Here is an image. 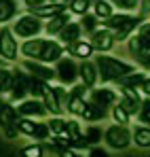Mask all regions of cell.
<instances>
[{
    "mask_svg": "<svg viewBox=\"0 0 150 157\" xmlns=\"http://www.w3.org/2000/svg\"><path fill=\"white\" fill-rule=\"evenodd\" d=\"M80 28H82L85 32L93 34V32L100 28V19H97L93 13H87V15H82V17H80Z\"/></svg>",
    "mask_w": 150,
    "mask_h": 157,
    "instance_id": "32",
    "label": "cell"
},
{
    "mask_svg": "<svg viewBox=\"0 0 150 157\" xmlns=\"http://www.w3.org/2000/svg\"><path fill=\"white\" fill-rule=\"evenodd\" d=\"M21 157H42V147L40 144H27L21 149Z\"/></svg>",
    "mask_w": 150,
    "mask_h": 157,
    "instance_id": "37",
    "label": "cell"
},
{
    "mask_svg": "<svg viewBox=\"0 0 150 157\" xmlns=\"http://www.w3.org/2000/svg\"><path fill=\"white\" fill-rule=\"evenodd\" d=\"M131 140L140 149H150V128L148 125H135L131 132Z\"/></svg>",
    "mask_w": 150,
    "mask_h": 157,
    "instance_id": "26",
    "label": "cell"
},
{
    "mask_svg": "<svg viewBox=\"0 0 150 157\" xmlns=\"http://www.w3.org/2000/svg\"><path fill=\"white\" fill-rule=\"evenodd\" d=\"M93 15L97 17V19H108V17H112L114 15V6L108 2V0H97V2H93Z\"/></svg>",
    "mask_w": 150,
    "mask_h": 157,
    "instance_id": "28",
    "label": "cell"
},
{
    "mask_svg": "<svg viewBox=\"0 0 150 157\" xmlns=\"http://www.w3.org/2000/svg\"><path fill=\"white\" fill-rule=\"evenodd\" d=\"M110 115H112V119H114V123H116V125H125V128H127V123H129V119H131V115L127 113L123 106H119V104L112 106Z\"/></svg>",
    "mask_w": 150,
    "mask_h": 157,
    "instance_id": "31",
    "label": "cell"
},
{
    "mask_svg": "<svg viewBox=\"0 0 150 157\" xmlns=\"http://www.w3.org/2000/svg\"><path fill=\"white\" fill-rule=\"evenodd\" d=\"M24 4L27 9H32V11H36V9H40L42 4H45V0H24Z\"/></svg>",
    "mask_w": 150,
    "mask_h": 157,
    "instance_id": "39",
    "label": "cell"
},
{
    "mask_svg": "<svg viewBox=\"0 0 150 157\" xmlns=\"http://www.w3.org/2000/svg\"><path fill=\"white\" fill-rule=\"evenodd\" d=\"M89 102L101 106V108H112V106L119 102V94L112 89V87H97V89H91L89 94Z\"/></svg>",
    "mask_w": 150,
    "mask_h": 157,
    "instance_id": "17",
    "label": "cell"
},
{
    "mask_svg": "<svg viewBox=\"0 0 150 157\" xmlns=\"http://www.w3.org/2000/svg\"><path fill=\"white\" fill-rule=\"evenodd\" d=\"M95 66H97V75H100L101 83H119L127 75L135 72V64L112 57V55H104V53L95 57Z\"/></svg>",
    "mask_w": 150,
    "mask_h": 157,
    "instance_id": "1",
    "label": "cell"
},
{
    "mask_svg": "<svg viewBox=\"0 0 150 157\" xmlns=\"http://www.w3.org/2000/svg\"><path fill=\"white\" fill-rule=\"evenodd\" d=\"M89 157H110V153L101 147H91L89 149Z\"/></svg>",
    "mask_w": 150,
    "mask_h": 157,
    "instance_id": "38",
    "label": "cell"
},
{
    "mask_svg": "<svg viewBox=\"0 0 150 157\" xmlns=\"http://www.w3.org/2000/svg\"><path fill=\"white\" fill-rule=\"evenodd\" d=\"M137 121H140L142 125H148L150 128V98H144V100H142L140 113H137Z\"/></svg>",
    "mask_w": 150,
    "mask_h": 157,
    "instance_id": "33",
    "label": "cell"
},
{
    "mask_svg": "<svg viewBox=\"0 0 150 157\" xmlns=\"http://www.w3.org/2000/svg\"><path fill=\"white\" fill-rule=\"evenodd\" d=\"M11 83H13V70H11V68L0 66V87H2V91H4V94H9Z\"/></svg>",
    "mask_w": 150,
    "mask_h": 157,
    "instance_id": "34",
    "label": "cell"
},
{
    "mask_svg": "<svg viewBox=\"0 0 150 157\" xmlns=\"http://www.w3.org/2000/svg\"><path fill=\"white\" fill-rule=\"evenodd\" d=\"M42 104L47 108V113H49L51 117H61L64 115V108L59 106V100H57V96H55V91H53V87L49 85V89H47V94L42 96Z\"/></svg>",
    "mask_w": 150,
    "mask_h": 157,
    "instance_id": "24",
    "label": "cell"
},
{
    "mask_svg": "<svg viewBox=\"0 0 150 157\" xmlns=\"http://www.w3.org/2000/svg\"><path fill=\"white\" fill-rule=\"evenodd\" d=\"M80 36H82V28H80V24H74V21H70L68 26L59 32V38H61V45H64V47H68V45H72L76 40H80Z\"/></svg>",
    "mask_w": 150,
    "mask_h": 157,
    "instance_id": "22",
    "label": "cell"
},
{
    "mask_svg": "<svg viewBox=\"0 0 150 157\" xmlns=\"http://www.w3.org/2000/svg\"><path fill=\"white\" fill-rule=\"evenodd\" d=\"M19 57V43L13 30L6 26L0 28V59L2 62H17Z\"/></svg>",
    "mask_w": 150,
    "mask_h": 157,
    "instance_id": "6",
    "label": "cell"
},
{
    "mask_svg": "<svg viewBox=\"0 0 150 157\" xmlns=\"http://www.w3.org/2000/svg\"><path fill=\"white\" fill-rule=\"evenodd\" d=\"M142 96L137 89H127V87H121L119 89V102L116 104L123 106L129 115H137L140 113V106H142Z\"/></svg>",
    "mask_w": 150,
    "mask_h": 157,
    "instance_id": "14",
    "label": "cell"
},
{
    "mask_svg": "<svg viewBox=\"0 0 150 157\" xmlns=\"http://www.w3.org/2000/svg\"><path fill=\"white\" fill-rule=\"evenodd\" d=\"M21 68L32 78H38V81H45V83H49V81L55 78V68H51L47 64H40V62H34V59H24Z\"/></svg>",
    "mask_w": 150,
    "mask_h": 157,
    "instance_id": "15",
    "label": "cell"
},
{
    "mask_svg": "<svg viewBox=\"0 0 150 157\" xmlns=\"http://www.w3.org/2000/svg\"><path fill=\"white\" fill-rule=\"evenodd\" d=\"M47 89H49V83L38 81V78H32V81H30V96H32V98L42 100V96L47 94Z\"/></svg>",
    "mask_w": 150,
    "mask_h": 157,
    "instance_id": "30",
    "label": "cell"
},
{
    "mask_svg": "<svg viewBox=\"0 0 150 157\" xmlns=\"http://www.w3.org/2000/svg\"><path fill=\"white\" fill-rule=\"evenodd\" d=\"M30 81H32V77L27 72L13 70V83H11V89H9L6 96L11 100H15V102L25 100V96H30Z\"/></svg>",
    "mask_w": 150,
    "mask_h": 157,
    "instance_id": "10",
    "label": "cell"
},
{
    "mask_svg": "<svg viewBox=\"0 0 150 157\" xmlns=\"http://www.w3.org/2000/svg\"><path fill=\"white\" fill-rule=\"evenodd\" d=\"M17 115L25 117V119H42L47 117V108L42 104V100H36V98H25L17 104Z\"/></svg>",
    "mask_w": 150,
    "mask_h": 157,
    "instance_id": "12",
    "label": "cell"
},
{
    "mask_svg": "<svg viewBox=\"0 0 150 157\" xmlns=\"http://www.w3.org/2000/svg\"><path fill=\"white\" fill-rule=\"evenodd\" d=\"M137 64L144 68V70H148L150 72V55H146V57H142V59H137Z\"/></svg>",
    "mask_w": 150,
    "mask_h": 157,
    "instance_id": "41",
    "label": "cell"
},
{
    "mask_svg": "<svg viewBox=\"0 0 150 157\" xmlns=\"http://www.w3.org/2000/svg\"><path fill=\"white\" fill-rule=\"evenodd\" d=\"M93 2H97V0H93Z\"/></svg>",
    "mask_w": 150,
    "mask_h": 157,
    "instance_id": "46",
    "label": "cell"
},
{
    "mask_svg": "<svg viewBox=\"0 0 150 157\" xmlns=\"http://www.w3.org/2000/svg\"><path fill=\"white\" fill-rule=\"evenodd\" d=\"M89 6H91V0H74V2L70 4V13L82 17V15L89 13Z\"/></svg>",
    "mask_w": 150,
    "mask_h": 157,
    "instance_id": "35",
    "label": "cell"
},
{
    "mask_svg": "<svg viewBox=\"0 0 150 157\" xmlns=\"http://www.w3.org/2000/svg\"><path fill=\"white\" fill-rule=\"evenodd\" d=\"M78 77H80L82 85H85L87 89H93V87L97 85V81H100V75H97V66H95V62H91V59L82 62V64L78 66Z\"/></svg>",
    "mask_w": 150,
    "mask_h": 157,
    "instance_id": "18",
    "label": "cell"
},
{
    "mask_svg": "<svg viewBox=\"0 0 150 157\" xmlns=\"http://www.w3.org/2000/svg\"><path fill=\"white\" fill-rule=\"evenodd\" d=\"M140 91H142L146 98H150V77H146V81H144L142 87H140Z\"/></svg>",
    "mask_w": 150,
    "mask_h": 157,
    "instance_id": "40",
    "label": "cell"
},
{
    "mask_svg": "<svg viewBox=\"0 0 150 157\" xmlns=\"http://www.w3.org/2000/svg\"><path fill=\"white\" fill-rule=\"evenodd\" d=\"M51 2H59V0H51Z\"/></svg>",
    "mask_w": 150,
    "mask_h": 157,
    "instance_id": "45",
    "label": "cell"
},
{
    "mask_svg": "<svg viewBox=\"0 0 150 157\" xmlns=\"http://www.w3.org/2000/svg\"><path fill=\"white\" fill-rule=\"evenodd\" d=\"M17 13H19L17 0H0V26H6L9 21H13Z\"/></svg>",
    "mask_w": 150,
    "mask_h": 157,
    "instance_id": "21",
    "label": "cell"
},
{
    "mask_svg": "<svg viewBox=\"0 0 150 157\" xmlns=\"http://www.w3.org/2000/svg\"><path fill=\"white\" fill-rule=\"evenodd\" d=\"M11 30H13V34H15L17 38L30 40V38H36V36L45 30V24H42V19H38L36 15L25 13V15H17V17H15Z\"/></svg>",
    "mask_w": 150,
    "mask_h": 157,
    "instance_id": "3",
    "label": "cell"
},
{
    "mask_svg": "<svg viewBox=\"0 0 150 157\" xmlns=\"http://www.w3.org/2000/svg\"><path fill=\"white\" fill-rule=\"evenodd\" d=\"M101 138H104V130H101L100 125H95V123L85 125V140H87L89 147H95Z\"/></svg>",
    "mask_w": 150,
    "mask_h": 157,
    "instance_id": "29",
    "label": "cell"
},
{
    "mask_svg": "<svg viewBox=\"0 0 150 157\" xmlns=\"http://www.w3.org/2000/svg\"><path fill=\"white\" fill-rule=\"evenodd\" d=\"M104 142H106V147H110L114 151H123L133 140H131L129 128H125V125H110V128L104 130Z\"/></svg>",
    "mask_w": 150,
    "mask_h": 157,
    "instance_id": "5",
    "label": "cell"
},
{
    "mask_svg": "<svg viewBox=\"0 0 150 157\" xmlns=\"http://www.w3.org/2000/svg\"><path fill=\"white\" fill-rule=\"evenodd\" d=\"M106 115H108V110H106V108H101V106H97V104H93V102H89V100H87V104H85V110H82L80 119H85L87 123H95V121H101Z\"/></svg>",
    "mask_w": 150,
    "mask_h": 157,
    "instance_id": "23",
    "label": "cell"
},
{
    "mask_svg": "<svg viewBox=\"0 0 150 157\" xmlns=\"http://www.w3.org/2000/svg\"><path fill=\"white\" fill-rule=\"evenodd\" d=\"M129 53L133 55L135 62L150 55V21L142 24L135 30V34H131V38H129Z\"/></svg>",
    "mask_w": 150,
    "mask_h": 157,
    "instance_id": "4",
    "label": "cell"
},
{
    "mask_svg": "<svg viewBox=\"0 0 150 157\" xmlns=\"http://www.w3.org/2000/svg\"><path fill=\"white\" fill-rule=\"evenodd\" d=\"M64 11H66V4H61V2H51V4H42L40 9L32 11V15H36L38 19H51V17H55V15L64 13Z\"/></svg>",
    "mask_w": 150,
    "mask_h": 157,
    "instance_id": "25",
    "label": "cell"
},
{
    "mask_svg": "<svg viewBox=\"0 0 150 157\" xmlns=\"http://www.w3.org/2000/svg\"><path fill=\"white\" fill-rule=\"evenodd\" d=\"M17 121H19V115H17V108L11 104V102H0V128L4 132L6 138H17Z\"/></svg>",
    "mask_w": 150,
    "mask_h": 157,
    "instance_id": "7",
    "label": "cell"
},
{
    "mask_svg": "<svg viewBox=\"0 0 150 157\" xmlns=\"http://www.w3.org/2000/svg\"><path fill=\"white\" fill-rule=\"evenodd\" d=\"M146 81V75L144 72H133V75H127L125 78H121L119 81V87H127V89H137L140 91V87H142V83Z\"/></svg>",
    "mask_w": 150,
    "mask_h": 157,
    "instance_id": "27",
    "label": "cell"
},
{
    "mask_svg": "<svg viewBox=\"0 0 150 157\" xmlns=\"http://www.w3.org/2000/svg\"><path fill=\"white\" fill-rule=\"evenodd\" d=\"M64 2H66V6H68V4H72V2H74V0H64Z\"/></svg>",
    "mask_w": 150,
    "mask_h": 157,
    "instance_id": "43",
    "label": "cell"
},
{
    "mask_svg": "<svg viewBox=\"0 0 150 157\" xmlns=\"http://www.w3.org/2000/svg\"><path fill=\"white\" fill-rule=\"evenodd\" d=\"M112 6H119L121 11H135L140 6V0H110Z\"/></svg>",
    "mask_w": 150,
    "mask_h": 157,
    "instance_id": "36",
    "label": "cell"
},
{
    "mask_svg": "<svg viewBox=\"0 0 150 157\" xmlns=\"http://www.w3.org/2000/svg\"><path fill=\"white\" fill-rule=\"evenodd\" d=\"M70 21H72V19H70V13H68V11H64V13H59V15H55V17L47 19V24H45V32H47L49 36L59 34V32L68 26Z\"/></svg>",
    "mask_w": 150,
    "mask_h": 157,
    "instance_id": "20",
    "label": "cell"
},
{
    "mask_svg": "<svg viewBox=\"0 0 150 157\" xmlns=\"http://www.w3.org/2000/svg\"><path fill=\"white\" fill-rule=\"evenodd\" d=\"M55 78L59 81V85H74L78 78V64L72 57H61L55 64Z\"/></svg>",
    "mask_w": 150,
    "mask_h": 157,
    "instance_id": "9",
    "label": "cell"
},
{
    "mask_svg": "<svg viewBox=\"0 0 150 157\" xmlns=\"http://www.w3.org/2000/svg\"><path fill=\"white\" fill-rule=\"evenodd\" d=\"M66 51L70 53L72 57H76V59H82V62H87V59H91V55L95 53V49L91 47V43L89 40H76V43H72V45H68L66 47Z\"/></svg>",
    "mask_w": 150,
    "mask_h": 157,
    "instance_id": "19",
    "label": "cell"
},
{
    "mask_svg": "<svg viewBox=\"0 0 150 157\" xmlns=\"http://www.w3.org/2000/svg\"><path fill=\"white\" fill-rule=\"evenodd\" d=\"M47 45H49V38H30L19 45V53L24 55L25 59H34V62H40L42 55L47 51Z\"/></svg>",
    "mask_w": 150,
    "mask_h": 157,
    "instance_id": "13",
    "label": "cell"
},
{
    "mask_svg": "<svg viewBox=\"0 0 150 157\" xmlns=\"http://www.w3.org/2000/svg\"><path fill=\"white\" fill-rule=\"evenodd\" d=\"M17 130H19V134L30 136V138H34V140H49V138H51L49 125L42 123V121H36V119L19 117V121H17Z\"/></svg>",
    "mask_w": 150,
    "mask_h": 157,
    "instance_id": "8",
    "label": "cell"
},
{
    "mask_svg": "<svg viewBox=\"0 0 150 157\" xmlns=\"http://www.w3.org/2000/svg\"><path fill=\"white\" fill-rule=\"evenodd\" d=\"M0 96H4V91H2V87H0Z\"/></svg>",
    "mask_w": 150,
    "mask_h": 157,
    "instance_id": "44",
    "label": "cell"
},
{
    "mask_svg": "<svg viewBox=\"0 0 150 157\" xmlns=\"http://www.w3.org/2000/svg\"><path fill=\"white\" fill-rule=\"evenodd\" d=\"M142 17L140 15H131V13H114L112 17H108L104 21V28L112 32L114 40L116 43H123V40H129L131 34L142 26Z\"/></svg>",
    "mask_w": 150,
    "mask_h": 157,
    "instance_id": "2",
    "label": "cell"
},
{
    "mask_svg": "<svg viewBox=\"0 0 150 157\" xmlns=\"http://www.w3.org/2000/svg\"><path fill=\"white\" fill-rule=\"evenodd\" d=\"M140 11H142V15H148V13H150V0H142Z\"/></svg>",
    "mask_w": 150,
    "mask_h": 157,
    "instance_id": "42",
    "label": "cell"
},
{
    "mask_svg": "<svg viewBox=\"0 0 150 157\" xmlns=\"http://www.w3.org/2000/svg\"><path fill=\"white\" fill-rule=\"evenodd\" d=\"M87 96H89V89L85 85H76L70 89V98H68V106H66V113H70L72 117H80L85 104H87Z\"/></svg>",
    "mask_w": 150,
    "mask_h": 157,
    "instance_id": "11",
    "label": "cell"
},
{
    "mask_svg": "<svg viewBox=\"0 0 150 157\" xmlns=\"http://www.w3.org/2000/svg\"><path fill=\"white\" fill-rule=\"evenodd\" d=\"M91 47L95 49V51H100V53H108V51H112L114 49V45H116V40H114V36H112V32L110 30H106V28L101 26L97 28L93 34H91Z\"/></svg>",
    "mask_w": 150,
    "mask_h": 157,
    "instance_id": "16",
    "label": "cell"
}]
</instances>
